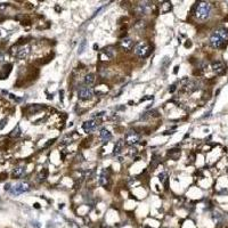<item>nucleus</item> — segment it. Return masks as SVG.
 Segmentation results:
<instances>
[{"label":"nucleus","instance_id":"f257e3e1","mask_svg":"<svg viewBox=\"0 0 228 228\" xmlns=\"http://www.w3.org/2000/svg\"><path fill=\"white\" fill-rule=\"evenodd\" d=\"M211 5L206 1H198L195 2L192 8V14L198 19V21H206L211 15Z\"/></svg>","mask_w":228,"mask_h":228},{"label":"nucleus","instance_id":"f03ea898","mask_svg":"<svg viewBox=\"0 0 228 228\" xmlns=\"http://www.w3.org/2000/svg\"><path fill=\"white\" fill-rule=\"evenodd\" d=\"M209 42L212 48H224L228 42V30L227 29H219V30L214 31L212 35L210 37Z\"/></svg>","mask_w":228,"mask_h":228},{"label":"nucleus","instance_id":"7ed1b4c3","mask_svg":"<svg viewBox=\"0 0 228 228\" xmlns=\"http://www.w3.org/2000/svg\"><path fill=\"white\" fill-rule=\"evenodd\" d=\"M134 52L135 54L137 55L138 57L140 58H146V57H148L151 55V52H152V47H151L147 42H138V44H136L135 47H134Z\"/></svg>","mask_w":228,"mask_h":228},{"label":"nucleus","instance_id":"20e7f679","mask_svg":"<svg viewBox=\"0 0 228 228\" xmlns=\"http://www.w3.org/2000/svg\"><path fill=\"white\" fill-rule=\"evenodd\" d=\"M180 86H181V89L185 91V93H192L198 90L200 88V85H198L197 81H195L193 79H189V78H183L180 80Z\"/></svg>","mask_w":228,"mask_h":228},{"label":"nucleus","instance_id":"39448f33","mask_svg":"<svg viewBox=\"0 0 228 228\" xmlns=\"http://www.w3.org/2000/svg\"><path fill=\"white\" fill-rule=\"evenodd\" d=\"M31 189V185L27 181H21V183L16 184L14 186L10 187V192L13 195H19V194H23V193H25V192H29Z\"/></svg>","mask_w":228,"mask_h":228},{"label":"nucleus","instance_id":"423d86ee","mask_svg":"<svg viewBox=\"0 0 228 228\" xmlns=\"http://www.w3.org/2000/svg\"><path fill=\"white\" fill-rule=\"evenodd\" d=\"M93 96V89L89 86H82L80 87L78 90V97L81 101H88L91 99Z\"/></svg>","mask_w":228,"mask_h":228},{"label":"nucleus","instance_id":"0eeeda50","mask_svg":"<svg viewBox=\"0 0 228 228\" xmlns=\"http://www.w3.org/2000/svg\"><path fill=\"white\" fill-rule=\"evenodd\" d=\"M151 8H152L151 2H139V4L134 6V11H135L136 15L144 16L148 13V10H150Z\"/></svg>","mask_w":228,"mask_h":228},{"label":"nucleus","instance_id":"6e6552de","mask_svg":"<svg viewBox=\"0 0 228 228\" xmlns=\"http://www.w3.org/2000/svg\"><path fill=\"white\" fill-rule=\"evenodd\" d=\"M99 124H101V120L93 119V120H89V121H86V122L83 123L82 128L87 134H90V132H93V131L96 130V129L99 127Z\"/></svg>","mask_w":228,"mask_h":228},{"label":"nucleus","instance_id":"1a4fd4ad","mask_svg":"<svg viewBox=\"0 0 228 228\" xmlns=\"http://www.w3.org/2000/svg\"><path fill=\"white\" fill-rule=\"evenodd\" d=\"M139 139H140V136H139L138 132H136L135 130L132 131H128L127 135H126V139H124V143L126 144H128V145H135V144H137V143L139 142Z\"/></svg>","mask_w":228,"mask_h":228},{"label":"nucleus","instance_id":"9d476101","mask_svg":"<svg viewBox=\"0 0 228 228\" xmlns=\"http://www.w3.org/2000/svg\"><path fill=\"white\" fill-rule=\"evenodd\" d=\"M119 46L123 52H130L135 47V42L131 38H122L119 41Z\"/></svg>","mask_w":228,"mask_h":228},{"label":"nucleus","instance_id":"9b49d317","mask_svg":"<svg viewBox=\"0 0 228 228\" xmlns=\"http://www.w3.org/2000/svg\"><path fill=\"white\" fill-rule=\"evenodd\" d=\"M212 71L217 75H222L226 73V65L221 60H216L212 63Z\"/></svg>","mask_w":228,"mask_h":228},{"label":"nucleus","instance_id":"f8f14e48","mask_svg":"<svg viewBox=\"0 0 228 228\" xmlns=\"http://www.w3.org/2000/svg\"><path fill=\"white\" fill-rule=\"evenodd\" d=\"M29 54H30V46L29 45H25V46H22V47H19L17 45V50H16V54L15 56L19 60H24L26 57L29 56Z\"/></svg>","mask_w":228,"mask_h":228},{"label":"nucleus","instance_id":"ddd939ff","mask_svg":"<svg viewBox=\"0 0 228 228\" xmlns=\"http://www.w3.org/2000/svg\"><path fill=\"white\" fill-rule=\"evenodd\" d=\"M99 185H102L103 187H109L110 186V181H111V179H110V170L109 169H104L103 171H102L101 173V177H99Z\"/></svg>","mask_w":228,"mask_h":228},{"label":"nucleus","instance_id":"4468645a","mask_svg":"<svg viewBox=\"0 0 228 228\" xmlns=\"http://www.w3.org/2000/svg\"><path fill=\"white\" fill-rule=\"evenodd\" d=\"M45 109L44 105H39V104H33V105H27L25 109H23V112L26 111L27 114H35V113L40 112L41 110Z\"/></svg>","mask_w":228,"mask_h":228},{"label":"nucleus","instance_id":"2eb2a0df","mask_svg":"<svg viewBox=\"0 0 228 228\" xmlns=\"http://www.w3.org/2000/svg\"><path fill=\"white\" fill-rule=\"evenodd\" d=\"M25 173V165H17L15 168L13 169V172H11V176L13 178H21V177L24 176Z\"/></svg>","mask_w":228,"mask_h":228},{"label":"nucleus","instance_id":"dca6fc26","mask_svg":"<svg viewBox=\"0 0 228 228\" xmlns=\"http://www.w3.org/2000/svg\"><path fill=\"white\" fill-rule=\"evenodd\" d=\"M11 68H13V64H6L0 68V80L7 78L11 71Z\"/></svg>","mask_w":228,"mask_h":228},{"label":"nucleus","instance_id":"f3484780","mask_svg":"<svg viewBox=\"0 0 228 228\" xmlns=\"http://www.w3.org/2000/svg\"><path fill=\"white\" fill-rule=\"evenodd\" d=\"M101 54L102 55H105L106 58H113L114 54H115V50H114V47H112V46H107V47L103 48V50H102Z\"/></svg>","mask_w":228,"mask_h":228},{"label":"nucleus","instance_id":"a211bd4d","mask_svg":"<svg viewBox=\"0 0 228 228\" xmlns=\"http://www.w3.org/2000/svg\"><path fill=\"white\" fill-rule=\"evenodd\" d=\"M99 137L104 143H107L112 139V134L107 129H102L101 132H99Z\"/></svg>","mask_w":228,"mask_h":228},{"label":"nucleus","instance_id":"6ab92c4d","mask_svg":"<svg viewBox=\"0 0 228 228\" xmlns=\"http://www.w3.org/2000/svg\"><path fill=\"white\" fill-rule=\"evenodd\" d=\"M124 145H126L124 140H122V139L118 140V142H116V144H115V146H114V151H113V154H114V155H119V154L122 152V150L124 148Z\"/></svg>","mask_w":228,"mask_h":228},{"label":"nucleus","instance_id":"aec40b11","mask_svg":"<svg viewBox=\"0 0 228 228\" xmlns=\"http://www.w3.org/2000/svg\"><path fill=\"white\" fill-rule=\"evenodd\" d=\"M95 80H96V78H95V74L93 73H88V74L85 77V86H93V83H95Z\"/></svg>","mask_w":228,"mask_h":228},{"label":"nucleus","instance_id":"412c9836","mask_svg":"<svg viewBox=\"0 0 228 228\" xmlns=\"http://www.w3.org/2000/svg\"><path fill=\"white\" fill-rule=\"evenodd\" d=\"M168 156L173 161H177L180 156V150L178 148H173V150H170L168 152Z\"/></svg>","mask_w":228,"mask_h":228},{"label":"nucleus","instance_id":"4be33fe9","mask_svg":"<svg viewBox=\"0 0 228 228\" xmlns=\"http://www.w3.org/2000/svg\"><path fill=\"white\" fill-rule=\"evenodd\" d=\"M172 9V4L171 2H169V1H164V2H162V5L160 6V10L161 13H163V14H167L169 11Z\"/></svg>","mask_w":228,"mask_h":228},{"label":"nucleus","instance_id":"5701e85b","mask_svg":"<svg viewBox=\"0 0 228 228\" xmlns=\"http://www.w3.org/2000/svg\"><path fill=\"white\" fill-rule=\"evenodd\" d=\"M160 162H161L160 155H159V154H154L153 156H152V161H151V169H152V170H155Z\"/></svg>","mask_w":228,"mask_h":228},{"label":"nucleus","instance_id":"b1692460","mask_svg":"<svg viewBox=\"0 0 228 228\" xmlns=\"http://www.w3.org/2000/svg\"><path fill=\"white\" fill-rule=\"evenodd\" d=\"M134 27H135L136 31H138V32H143V31L146 29V22H145V21H143V19H140V21H137V22L134 24Z\"/></svg>","mask_w":228,"mask_h":228},{"label":"nucleus","instance_id":"393cba45","mask_svg":"<svg viewBox=\"0 0 228 228\" xmlns=\"http://www.w3.org/2000/svg\"><path fill=\"white\" fill-rule=\"evenodd\" d=\"M47 177H48V170L45 168L39 172V175H38V180H39L40 183H41V181H45V180L47 179Z\"/></svg>","mask_w":228,"mask_h":228},{"label":"nucleus","instance_id":"a878e982","mask_svg":"<svg viewBox=\"0 0 228 228\" xmlns=\"http://www.w3.org/2000/svg\"><path fill=\"white\" fill-rule=\"evenodd\" d=\"M21 134H22V130H21V128H19V126L17 124L14 129H13V131L10 132V137L11 138H17V137H19L21 136Z\"/></svg>","mask_w":228,"mask_h":228},{"label":"nucleus","instance_id":"bb28decb","mask_svg":"<svg viewBox=\"0 0 228 228\" xmlns=\"http://www.w3.org/2000/svg\"><path fill=\"white\" fill-rule=\"evenodd\" d=\"M159 180H160L162 184H165V185H167V183H168V175H167V172L160 173V175H159Z\"/></svg>","mask_w":228,"mask_h":228},{"label":"nucleus","instance_id":"cd10ccee","mask_svg":"<svg viewBox=\"0 0 228 228\" xmlns=\"http://www.w3.org/2000/svg\"><path fill=\"white\" fill-rule=\"evenodd\" d=\"M86 46H87V40L86 39H83L82 41L80 42V45H79L78 54H82V52H85V49H86Z\"/></svg>","mask_w":228,"mask_h":228},{"label":"nucleus","instance_id":"c85d7f7f","mask_svg":"<svg viewBox=\"0 0 228 228\" xmlns=\"http://www.w3.org/2000/svg\"><path fill=\"white\" fill-rule=\"evenodd\" d=\"M197 68H198V70H205L206 68H208V63H206L205 60H201V62H198V64H197Z\"/></svg>","mask_w":228,"mask_h":228},{"label":"nucleus","instance_id":"c756f323","mask_svg":"<svg viewBox=\"0 0 228 228\" xmlns=\"http://www.w3.org/2000/svg\"><path fill=\"white\" fill-rule=\"evenodd\" d=\"M71 142H72L71 137H65V138L62 140V144H63V145H66V144H70Z\"/></svg>","mask_w":228,"mask_h":228},{"label":"nucleus","instance_id":"7c9ffc66","mask_svg":"<svg viewBox=\"0 0 228 228\" xmlns=\"http://www.w3.org/2000/svg\"><path fill=\"white\" fill-rule=\"evenodd\" d=\"M7 121H8L7 119H4L2 121H0V130H1V129H2V128H4L5 126H6V123H7Z\"/></svg>","mask_w":228,"mask_h":228},{"label":"nucleus","instance_id":"2f4dec72","mask_svg":"<svg viewBox=\"0 0 228 228\" xmlns=\"http://www.w3.org/2000/svg\"><path fill=\"white\" fill-rule=\"evenodd\" d=\"M137 152H138V151H137V148H136V147H131L130 152H129V153H130L131 155H136V154H137Z\"/></svg>","mask_w":228,"mask_h":228},{"label":"nucleus","instance_id":"473e14b6","mask_svg":"<svg viewBox=\"0 0 228 228\" xmlns=\"http://www.w3.org/2000/svg\"><path fill=\"white\" fill-rule=\"evenodd\" d=\"M8 5L7 4H0V10H2V9H5V8L7 7Z\"/></svg>","mask_w":228,"mask_h":228},{"label":"nucleus","instance_id":"72a5a7b5","mask_svg":"<svg viewBox=\"0 0 228 228\" xmlns=\"http://www.w3.org/2000/svg\"><path fill=\"white\" fill-rule=\"evenodd\" d=\"M175 90H176V86H175V85L171 86V88H169V91H170V93H173Z\"/></svg>","mask_w":228,"mask_h":228},{"label":"nucleus","instance_id":"f704fd0d","mask_svg":"<svg viewBox=\"0 0 228 228\" xmlns=\"http://www.w3.org/2000/svg\"><path fill=\"white\" fill-rule=\"evenodd\" d=\"M1 60H4V52H0V62Z\"/></svg>","mask_w":228,"mask_h":228},{"label":"nucleus","instance_id":"c9c22d12","mask_svg":"<svg viewBox=\"0 0 228 228\" xmlns=\"http://www.w3.org/2000/svg\"><path fill=\"white\" fill-rule=\"evenodd\" d=\"M192 46V42L189 41V42H186V44H185V47H191Z\"/></svg>","mask_w":228,"mask_h":228},{"label":"nucleus","instance_id":"e433bc0d","mask_svg":"<svg viewBox=\"0 0 228 228\" xmlns=\"http://www.w3.org/2000/svg\"><path fill=\"white\" fill-rule=\"evenodd\" d=\"M178 68H179V66H176V68H175V73H177V72H178Z\"/></svg>","mask_w":228,"mask_h":228},{"label":"nucleus","instance_id":"4c0bfd02","mask_svg":"<svg viewBox=\"0 0 228 228\" xmlns=\"http://www.w3.org/2000/svg\"><path fill=\"white\" fill-rule=\"evenodd\" d=\"M93 49L96 50V49H98V46L97 45H93Z\"/></svg>","mask_w":228,"mask_h":228}]
</instances>
